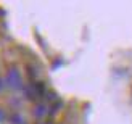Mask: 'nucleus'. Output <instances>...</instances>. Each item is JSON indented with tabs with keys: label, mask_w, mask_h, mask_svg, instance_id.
Returning <instances> with one entry per match:
<instances>
[{
	"label": "nucleus",
	"mask_w": 132,
	"mask_h": 124,
	"mask_svg": "<svg viewBox=\"0 0 132 124\" xmlns=\"http://www.w3.org/2000/svg\"><path fill=\"white\" fill-rule=\"evenodd\" d=\"M11 89H23V79H21V74L16 68H11L6 74V81H5Z\"/></svg>",
	"instance_id": "1"
},
{
	"label": "nucleus",
	"mask_w": 132,
	"mask_h": 124,
	"mask_svg": "<svg viewBox=\"0 0 132 124\" xmlns=\"http://www.w3.org/2000/svg\"><path fill=\"white\" fill-rule=\"evenodd\" d=\"M32 114H34L36 118H44V116L50 114V108L45 105V103H37L36 108H34V111H32Z\"/></svg>",
	"instance_id": "2"
},
{
	"label": "nucleus",
	"mask_w": 132,
	"mask_h": 124,
	"mask_svg": "<svg viewBox=\"0 0 132 124\" xmlns=\"http://www.w3.org/2000/svg\"><path fill=\"white\" fill-rule=\"evenodd\" d=\"M10 124H26V121L21 114L15 113V114H11V118H10Z\"/></svg>",
	"instance_id": "3"
},
{
	"label": "nucleus",
	"mask_w": 132,
	"mask_h": 124,
	"mask_svg": "<svg viewBox=\"0 0 132 124\" xmlns=\"http://www.w3.org/2000/svg\"><path fill=\"white\" fill-rule=\"evenodd\" d=\"M60 108H63V102H61V100H58V102H55V105L50 108V114L58 113V111H60Z\"/></svg>",
	"instance_id": "4"
},
{
	"label": "nucleus",
	"mask_w": 132,
	"mask_h": 124,
	"mask_svg": "<svg viewBox=\"0 0 132 124\" xmlns=\"http://www.w3.org/2000/svg\"><path fill=\"white\" fill-rule=\"evenodd\" d=\"M26 69H28V76L31 77V79H34V77H37V69L34 66H31V64H28L26 66Z\"/></svg>",
	"instance_id": "5"
},
{
	"label": "nucleus",
	"mask_w": 132,
	"mask_h": 124,
	"mask_svg": "<svg viewBox=\"0 0 132 124\" xmlns=\"http://www.w3.org/2000/svg\"><path fill=\"white\" fill-rule=\"evenodd\" d=\"M45 100L47 102H58V95L55 92H47L45 94Z\"/></svg>",
	"instance_id": "6"
},
{
	"label": "nucleus",
	"mask_w": 132,
	"mask_h": 124,
	"mask_svg": "<svg viewBox=\"0 0 132 124\" xmlns=\"http://www.w3.org/2000/svg\"><path fill=\"white\" fill-rule=\"evenodd\" d=\"M2 118H3V111L0 110V121H2Z\"/></svg>",
	"instance_id": "7"
},
{
	"label": "nucleus",
	"mask_w": 132,
	"mask_h": 124,
	"mask_svg": "<svg viewBox=\"0 0 132 124\" xmlns=\"http://www.w3.org/2000/svg\"><path fill=\"white\" fill-rule=\"evenodd\" d=\"M37 124H52V122H37Z\"/></svg>",
	"instance_id": "8"
},
{
	"label": "nucleus",
	"mask_w": 132,
	"mask_h": 124,
	"mask_svg": "<svg viewBox=\"0 0 132 124\" xmlns=\"http://www.w3.org/2000/svg\"><path fill=\"white\" fill-rule=\"evenodd\" d=\"M0 89H2V81H0Z\"/></svg>",
	"instance_id": "9"
}]
</instances>
